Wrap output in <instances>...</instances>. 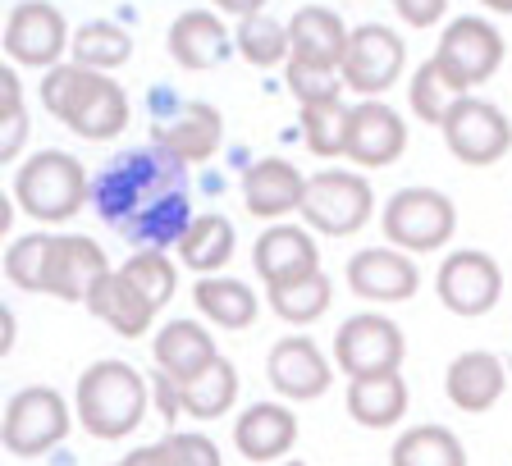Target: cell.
<instances>
[{
  "mask_svg": "<svg viewBox=\"0 0 512 466\" xmlns=\"http://www.w3.org/2000/svg\"><path fill=\"white\" fill-rule=\"evenodd\" d=\"M298 444V416L284 403H252L234 421V448L247 462H284Z\"/></svg>",
  "mask_w": 512,
  "mask_h": 466,
  "instance_id": "obj_25",
  "label": "cell"
},
{
  "mask_svg": "<svg viewBox=\"0 0 512 466\" xmlns=\"http://www.w3.org/2000/svg\"><path fill=\"white\" fill-rule=\"evenodd\" d=\"M266 302L270 311H275L284 325H316L325 311H330L334 302V284L325 270H311V275L302 279H288V284H270L266 288Z\"/></svg>",
  "mask_w": 512,
  "mask_h": 466,
  "instance_id": "obj_31",
  "label": "cell"
},
{
  "mask_svg": "<svg viewBox=\"0 0 512 466\" xmlns=\"http://www.w3.org/2000/svg\"><path fill=\"white\" fill-rule=\"evenodd\" d=\"M74 430V407L60 389L51 384H28L5 403V421H0V439L5 453L14 457H42L60 448Z\"/></svg>",
  "mask_w": 512,
  "mask_h": 466,
  "instance_id": "obj_7",
  "label": "cell"
},
{
  "mask_svg": "<svg viewBox=\"0 0 512 466\" xmlns=\"http://www.w3.org/2000/svg\"><path fill=\"white\" fill-rule=\"evenodd\" d=\"M170 60L188 74H206L215 64H224L229 55H238L234 46V32L224 28V19L215 10H183L179 19L170 23Z\"/></svg>",
  "mask_w": 512,
  "mask_h": 466,
  "instance_id": "obj_21",
  "label": "cell"
},
{
  "mask_svg": "<svg viewBox=\"0 0 512 466\" xmlns=\"http://www.w3.org/2000/svg\"><path fill=\"white\" fill-rule=\"evenodd\" d=\"M151 142L165 147L174 160H183V165H202L224 142V115L211 101H183V106H174V115L156 119Z\"/></svg>",
  "mask_w": 512,
  "mask_h": 466,
  "instance_id": "obj_20",
  "label": "cell"
},
{
  "mask_svg": "<svg viewBox=\"0 0 512 466\" xmlns=\"http://www.w3.org/2000/svg\"><path fill=\"white\" fill-rule=\"evenodd\" d=\"M307 197V174L284 156H261L243 170V206L252 220H270L279 224L284 215L302 211Z\"/></svg>",
  "mask_w": 512,
  "mask_h": 466,
  "instance_id": "obj_18",
  "label": "cell"
},
{
  "mask_svg": "<svg viewBox=\"0 0 512 466\" xmlns=\"http://www.w3.org/2000/svg\"><path fill=\"white\" fill-rule=\"evenodd\" d=\"M160 444H165V453H170V466H220V448H215V439L197 435V430H170Z\"/></svg>",
  "mask_w": 512,
  "mask_h": 466,
  "instance_id": "obj_40",
  "label": "cell"
},
{
  "mask_svg": "<svg viewBox=\"0 0 512 466\" xmlns=\"http://www.w3.org/2000/svg\"><path fill=\"white\" fill-rule=\"evenodd\" d=\"M42 110L55 115L83 142L119 138L128 128V119H133L128 92L115 83V74L83 69V64H74V60H64L42 74Z\"/></svg>",
  "mask_w": 512,
  "mask_h": 466,
  "instance_id": "obj_3",
  "label": "cell"
},
{
  "mask_svg": "<svg viewBox=\"0 0 512 466\" xmlns=\"http://www.w3.org/2000/svg\"><path fill=\"white\" fill-rule=\"evenodd\" d=\"M435 293H439V302H444V311H453V316H462V320H480L499 307L503 270L490 252L458 247V252H448L444 265L435 270Z\"/></svg>",
  "mask_w": 512,
  "mask_h": 466,
  "instance_id": "obj_11",
  "label": "cell"
},
{
  "mask_svg": "<svg viewBox=\"0 0 512 466\" xmlns=\"http://www.w3.org/2000/svg\"><path fill=\"white\" fill-rule=\"evenodd\" d=\"M10 197L19 202V211L37 224H64L74 220L87 202H92V179L78 165V156L60 147H46L37 156L19 160L14 170V188Z\"/></svg>",
  "mask_w": 512,
  "mask_h": 466,
  "instance_id": "obj_5",
  "label": "cell"
},
{
  "mask_svg": "<svg viewBox=\"0 0 512 466\" xmlns=\"http://www.w3.org/2000/svg\"><path fill=\"white\" fill-rule=\"evenodd\" d=\"M380 229L389 238V247L426 256L439 252L458 233V206L439 188H398L380 211Z\"/></svg>",
  "mask_w": 512,
  "mask_h": 466,
  "instance_id": "obj_6",
  "label": "cell"
},
{
  "mask_svg": "<svg viewBox=\"0 0 512 466\" xmlns=\"http://www.w3.org/2000/svg\"><path fill=\"white\" fill-rule=\"evenodd\" d=\"M151 403V380H142L138 366H128L119 357H101L78 375L74 389V416L92 439H128L147 421Z\"/></svg>",
  "mask_w": 512,
  "mask_h": 466,
  "instance_id": "obj_4",
  "label": "cell"
},
{
  "mask_svg": "<svg viewBox=\"0 0 512 466\" xmlns=\"http://www.w3.org/2000/svg\"><path fill=\"white\" fill-rule=\"evenodd\" d=\"M238 403V366L229 357H215L197 380L183 384V416L192 421H220Z\"/></svg>",
  "mask_w": 512,
  "mask_h": 466,
  "instance_id": "obj_33",
  "label": "cell"
},
{
  "mask_svg": "<svg viewBox=\"0 0 512 466\" xmlns=\"http://www.w3.org/2000/svg\"><path fill=\"white\" fill-rule=\"evenodd\" d=\"M174 252H179V261L188 265V270H197V275H224V265L234 261V252H238V233L224 215L206 211L188 224V233L179 238Z\"/></svg>",
  "mask_w": 512,
  "mask_h": 466,
  "instance_id": "obj_29",
  "label": "cell"
},
{
  "mask_svg": "<svg viewBox=\"0 0 512 466\" xmlns=\"http://www.w3.org/2000/svg\"><path fill=\"white\" fill-rule=\"evenodd\" d=\"M284 83L293 92L298 106H311V101H325V96H343V74H320V69H302V64H284Z\"/></svg>",
  "mask_w": 512,
  "mask_h": 466,
  "instance_id": "obj_39",
  "label": "cell"
},
{
  "mask_svg": "<svg viewBox=\"0 0 512 466\" xmlns=\"http://www.w3.org/2000/svg\"><path fill=\"white\" fill-rule=\"evenodd\" d=\"M110 466H170V453H165V444H142V448L124 453L119 462H110Z\"/></svg>",
  "mask_w": 512,
  "mask_h": 466,
  "instance_id": "obj_43",
  "label": "cell"
},
{
  "mask_svg": "<svg viewBox=\"0 0 512 466\" xmlns=\"http://www.w3.org/2000/svg\"><path fill=\"white\" fill-rule=\"evenodd\" d=\"M407 151V119L398 115L384 96L357 101L348 124V156L357 170H389L394 160H403Z\"/></svg>",
  "mask_w": 512,
  "mask_h": 466,
  "instance_id": "obj_16",
  "label": "cell"
},
{
  "mask_svg": "<svg viewBox=\"0 0 512 466\" xmlns=\"http://www.w3.org/2000/svg\"><path fill=\"white\" fill-rule=\"evenodd\" d=\"M28 101H23L19 64H0V160H19L28 147Z\"/></svg>",
  "mask_w": 512,
  "mask_h": 466,
  "instance_id": "obj_37",
  "label": "cell"
},
{
  "mask_svg": "<svg viewBox=\"0 0 512 466\" xmlns=\"http://www.w3.org/2000/svg\"><path fill=\"white\" fill-rule=\"evenodd\" d=\"M352 28L325 5H302L288 19V64L302 69H320V74H339L343 55H348Z\"/></svg>",
  "mask_w": 512,
  "mask_h": 466,
  "instance_id": "obj_17",
  "label": "cell"
},
{
  "mask_svg": "<svg viewBox=\"0 0 512 466\" xmlns=\"http://www.w3.org/2000/svg\"><path fill=\"white\" fill-rule=\"evenodd\" d=\"M394 10L407 28H435L448 14V0H394Z\"/></svg>",
  "mask_w": 512,
  "mask_h": 466,
  "instance_id": "obj_42",
  "label": "cell"
},
{
  "mask_svg": "<svg viewBox=\"0 0 512 466\" xmlns=\"http://www.w3.org/2000/svg\"><path fill=\"white\" fill-rule=\"evenodd\" d=\"M234 46L252 69H279V64H288V23L270 19V14L238 19Z\"/></svg>",
  "mask_w": 512,
  "mask_h": 466,
  "instance_id": "obj_36",
  "label": "cell"
},
{
  "mask_svg": "<svg viewBox=\"0 0 512 466\" xmlns=\"http://www.w3.org/2000/svg\"><path fill=\"white\" fill-rule=\"evenodd\" d=\"M14 339H19V320H14V311H0V357L14 352Z\"/></svg>",
  "mask_w": 512,
  "mask_h": 466,
  "instance_id": "obj_45",
  "label": "cell"
},
{
  "mask_svg": "<svg viewBox=\"0 0 512 466\" xmlns=\"http://www.w3.org/2000/svg\"><path fill=\"white\" fill-rule=\"evenodd\" d=\"M106 270L110 261L101 243L83 233H19L5 247V279L23 293H46L60 302H87Z\"/></svg>",
  "mask_w": 512,
  "mask_h": 466,
  "instance_id": "obj_2",
  "label": "cell"
},
{
  "mask_svg": "<svg viewBox=\"0 0 512 466\" xmlns=\"http://www.w3.org/2000/svg\"><path fill=\"white\" fill-rule=\"evenodd\" d=\"M266 380L288 403H316V398L330 393L334 366H330V357L316 348V339H307V334H284V339H275V348H270V357H266Z\"/></svg>",
  "mask_w": 512,
  "mask_h": 466,
  "instance_id": "obj_15",
  "label": "cell"
},
{
  "mask_svg": "<svg viewBox=\"0 0 512 466\" xmlns=\"http://www.w3.org/2000/svg\"><path fill=\"white\" fill-rule=\"evenodd\" d=\"M389 466H467V448L448 425H407L389 448Z\"/></svg>",
  "mask_w": 512,
  "mask_h": 466,
  "instance_id": "obj_32",
  "label": "cell"
},
{
  "mask_svg": "<svg viewBox=\"0 0 512 466\" xmlns=\"http://www.w3.org/2000/svg\"><path fill=\"white\" fill-rule=\"evenodd\" d=\"M74 46V32L51 0H19L5 19V55L19 69H55Z\"/></svg>",
  "mask_w": 512,
  "mask_h": 466,
  "instance_id": "obj_12",
  "label": "cell"
},
{
  "mask_svg": "<svg viewBox=\"0 0 512 466\" xmlns=\"http://www.w3.org/2000/svg\"><path fill=\"white\" fill-rule=\"evenodd\" d=\"M348 124H352V106L343 96H325V101L302 106V142L320 160L348 156Z\"/></svg>",
  "mask_w": 512,
  "mask_h": 466,
  "instance_id": "obj_34",
  "label": "cell"
},
{
  "mask_svg": "<svg viewBox=\"0 0 512 466\" xmlns=\"http://www.w3.org/2000/svg\"><path fill=\"white\" fill-rule=\"evenodd\" d=\"M439 133H444V147L453 151V160H462L471 170H490L512 151L508 115L485 96H462L439 124Z\"/></svg>",
  "mask_w": 512,
  "mask_h": 466,
  "instance_id": "obj_10",
  "label": "cell"
},
{
  "mask_svg": "<svg viewBox=\"0 0 512 466\" xmlns=\"http://www.w3.org/2000/svg\"><path fill=\"white\" fill-rule=\"evenodd\" d=\"M192 302L215 329H247L261 316V297L238 275H202L192 284Z\"/></svg>",
  "mask_w": 512,
  "mask_h": 466,
  "instance_id": "obj_28",
  "label": "cell"
},
{
  "mask_svg": "<svg viewBox=\"0 0 512 466\" xmlns=\"http://www.w3.org/2000/svg\"><path fill=\"white\" fill-rule=\"evenodd\" d=\"M151 403H156L160 421L174 425L183 416V384L174 380V375H165V371H151Z\"/></svg>",
  "mask_w": 512,
  "mask_h": 466,
  "instance_id": "obj_41",
  "label": "cell"
},
{
  "mask_svg": "<svg viewBox=\"0 0 512 466\" xmlns=\"http://www.w3.org/2000/svg\"><path fill=\"white\" fill-rule=\"evenodd\" d=\"M279 466H307V462H302V457H284V462H279Z\"/></svg>",
  "mask_w": 512,
  "mask_h": 466,
  "instance_id": "obj_47",
  "label": "cell"
},
{
  "mask_svg": "<svg viewBox=\"0 0 512 466\" xmlns=\"http://www.w3.org/2000/svg\"><path fill=\"white\" fill-rule=\"evenodd\" d=\"M215 14H234V19H252V14H266V0H211Z\"/></svg>",
  "mask_w": 512,
  "mask_h": 466,
  "instance_id": "obj_44",
  "label": "cell"
},
{
  "mask_svg": "<svg viewBox=\"0 0 512 466\" xmlns=\"http://www.w3.org/2000/svg\"><path fill=\"white\" fill-rule=\"evenodd\" d=\"M69 60L83 64V69H101V74H115L133 60V37L128 28L110 19H92L74 32V46H69Z\"/></svg>",
  "mask_w": 512,
  "mask_h": 466,
  "instance_id": "obj_35",
  "label": "cell"
},
{
  "mask_svg": "<svg viewBox=\"0 0 512 466\" xmlns=\"http://www.w3.org/2000/svg\"><path fill=\"white\" fill-rule=\"evenodd\" d=\"M462 96H471V92H462V83L448 74L435 55H426V60L412 69V78H407V106H412V115L421 119V124L439 128Z\"/></svg>",
  "mask_w": 512,
  "mask_h": 466,
  "instance_id": "obj_30",
  "label": "cell"
},
{
  "mask_svg": "<svg viewBox=\"0 0 512 466\" xmlns=\"http://www.w3.org/2000/svg\"><path fill=\"white\" fill-rule=\"evenodd\" d=\"M503 389H508V371H503V361L490 348H467L448 361L444 393L458 412H471V416L490 412V407H499Z\"/></svg>",
  "mask_w": 512,
  "mask_h": 466,
  "instance_id": "obj_22",
  "label": "cell"
},
{
  "mask_svg": "<svg viewBox=\"0 0 512 466\" xmlns=\"http://www.w3.org/2000/svg\"><path fill=\"white\" fill-rule=\"evenodd\" d=\"M348 288L362 302H407L421 288V270L403 247H362L348 261Z\"/></svg>",
  "mask_w": 512,
  "mask_h": 466,
  "instance_id": "obj_19",
  "label": "cell"
},
{
  "mask_svg": "<svg viewBox=\"0 0 512 466\" xmlns=\"http://www.w3.org/2000/svg\"><path fill=\"white\" fill-rule=\"evenodd\" d=\"M412 389H407L403 371H384V375H362L348 380V416L366 430H389L407 416Z\"/></svg>",
  "mask_w": 512,
  "mask_h": 466,
  "instance_id": "obj_27",
  "label": "cell"
},
{
  "mask_svg": "<svg viewBox=\"0 0 512 466\" xmlns=\"http://www.w3.org/2000/svg\"><path fill=\"white\" fill-rule=\"evenodd\" d=\"M407 361V339L398 320L380 316V311H357L339 325L334 334V366L348 380L362 375H384V371H403Z\"/></svg>",
  "mask_w": 512,
  "mask_h": 466,
  "instance_id": "obj_9",
  "label": "cell"
},
{
  "mask_svg": "<svg viewBox=\"0 0 512 466\" xmlns=\"http://www.w3.org/2000/svg\"><path fill=\"white\" fill-rule=\"evenodd\" d=\"M151 357H156V371L174 375L179 384L197 380V375L211 366L215 357H220V348H215L211 329L202 325V320H170V325L156 329V339H151Z\"/></svg>",
  "mask_w": 512,
  "mask_h": 466,
  "instance_id": "obj_26",
  "label": "cell"
},
{
  "mask_svg": "<svg viewBox=\"0 0 512 466\" xmlns=\"http://www.w3.org/2000/svg\"><path fill=\"white\" fill-rule=\"evenodd\" d=\"M83 307L106 329H115L119 339H142L151 329V320H156V307H151L147 293H142L124 270H106V275L96 279Z\"/></svg>",
  "mask_w": 512,
  "mask_h": 466,
  "instance_id": "obj_24",
  "label": "cell"
},
{
  "mask_svg": "<svg viewBox=\"0 0 512 466\" xmlns=\"http://www.w3.org/2000/svg\"><path fill=\"white\" fill-rule=\"evenodd\" d=\"M435 60L462 83V92L485 87L503 69V32L480 14H458L435 46Z\"/></svg>",
  "mask_w": 512,
  "mask_h": 466,
  "instance_id": "obj_14",
  "label": "cell"
},
{
  "mask_svg": "<svg viewBox=\"0 0 512 466\" xmlns=\"http://www.w3.org/2000/svg\"><path fill=\"white\" fill-rule=\"evenodd\" d=\"M490 14H512V0H480Z\"/></svg>",
  "mask_w": 512,
  "mask_h": 466,
  "instance_id": "obj_46",
  "label": "cell"
},
{
  "mask_svg": "<svg viewBox=\"0 0 512 466\" xmlns=\"http://www.w3.org/2000/svg\"><path fill=\"white\" fill-rule=\"evenodd\" d=\"M119 270H124V275L133 279L142 293H147V302L156 311L170 307L174 293H179V270H174V261L160 252V247H138V252L119 265Z\"/></svg>",
  "mask_w": 512,
  "mask_h": 466,
  "instance_id": "obj_38",
  "label": "cell"
},
{
  "mask_svg": "<svg viewBox=\"0 0 512 466\" xmlns=\"http://www.w3.org/2000/svg\"><path fill=\"white\" fill-rule=\"evenodd\" d=\"M92 206L106 229L128 238L133 247H179L192 215L188 165L165 147H128L101 165L92 179Z\"/></svg>",
  "mask_w": 512,
  "mask_h": 466,
  "instance_id": "obj_1",
  "label": "cell"
},
{
  "mask_svg": "<svg viewBox=\"0 0 512 466\" xmlns=\"http://www.w3.org/2000/svg\"><path fill=\"white\" fill-rule=\"evenodd\" d=\"M375 211V192L362 170H320L307 179V197H302V220L311 233L325 238H352L362 233Z\"/></svg>",
  "mask_w": 512,
  "mask_h": 466,
  "instance_id": "obj_8",
  "label": "cell"
},
{
  "mask_svg": "<svg viewBox=\"0 0 512 466\" xmlns=\"http://www.w3.org/2000/svg\"><path fill=\"white\" fill-rule=\"evenodd\" d=\"M252 265L261 284H288V279H302L311 270H320V247L307 229L298 224H270L266 233H256V247H252Z\"/></svg>",
  "mask_w": 512,
  "mask_h": 466,
  "instance_id": "obj_23",
  "label": "cell"
},
{
  "mask_svg": "<svg viewBox=\"0 0 512 466\" xmlns=\"http://www.w3.org/2000/svg\"><path fill=\"white\" fill-rule=\"evenodd\" d=\"M403 64H407L403 37L389 23H362V28H352L339 74L352 96L371 101V96H384L403 78Z\"/></svg>",
  "mask_w": 512,
  "mask_h": 466,
  "instance_id": "obj_13",
  "label": "cell"
}]
</instances>
